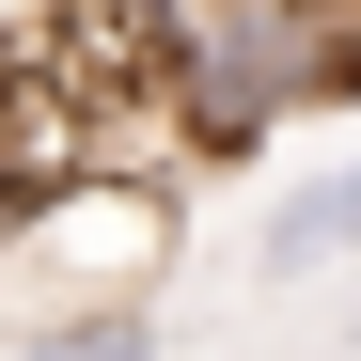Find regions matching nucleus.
<instances>
[{"mask_svg":"<svg viewBox=\"0 0 361 361\" xmlns=\"http://www.w3.org/2000/svg\"><path fill=\"white\" fill-rule=\"evenodd\" d=\"M173 110H189V142H267L283 110H314V16L298 0H204L189 32H173Z\"/></svg>","mask_w":361,"mask_h":361,"instance_id":"1","label":"nucleus"},{"mask_svg":"<svg viewBox=\"0 0 361 361\" xmlns=\"http://www.w3.org/2000/svg\"><path fill=\"white\" fill-rule=\"evenodd\" d=\"M361 252V173H314V189H283L267 204V267L298 283V267H345Z\"/></svg>","mask_w":361,"mask_h":361,"instance_id":"2","label":"nucleus"},{"mask_svg":"<svg viewBox=\"0 0 361 361\" xmlns=\"http://www.w3.org/2000/svg\"><path fill=\"white\" fill-rule=\"evenodd\" d=\"M32 361H157V314H79V330H47Z\"/></svg>","mask_w":361,"mask_h":361,"instance_id":"3","label":"nucleus"},{"mask_svg":"<svg viewBox=\"0 0 361 361\" xmlns=\"http://www.w3.org/2000/svg\"><path fill=\"white\" fill-rule=\"evenodd\" d=\"M345 361H361V314H345Z\"/></svg>","mask_w":361,"mask_h":361,"instance_id":"4","label":"nucleus"}]
</instances>
